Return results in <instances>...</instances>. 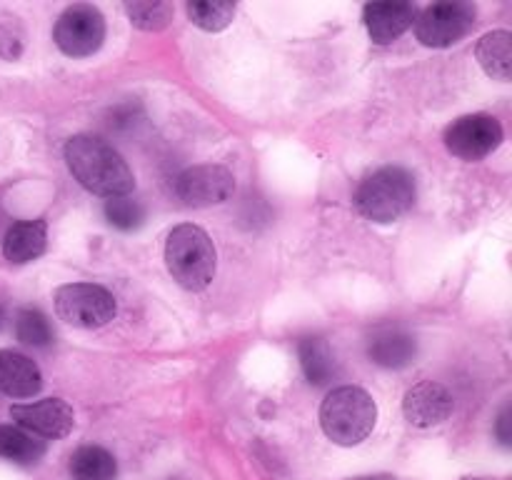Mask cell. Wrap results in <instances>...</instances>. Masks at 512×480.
<instances>
[{
  "label": "cell",
  "instance_id": "6",
  "mask_svg": "<svg viewBox=\"0 0 512 480\" xmlns=\"http://www.w3.org/2000/svg\"><path fill=\"white\" fill-rule=\"evenodd\" d=\"M55 45L70 58L93 55L105 40V20L93 5H70L58 18L53 30Z\"/></svg>",
  "mask_w": 512,
  "mask_h": 480
},
{
  "label": "cell",
  "instance_id": "2",
  "mask_svg": "<svg viewBox=\"0 0 512 480\" xmlns=\"http://www.w3.org/2000/svg\"><path fill=\"white\" fill-rule=\"evenodd\" d=\"M378 420V405L358 385L335 388L320 408V425L333 443L358 445L373 433Z\"/></svg>",
  "mask_w": 512,
  "mask_h": 480
},
{
  "label": "cell",
  "instance_id": "3",
  "mask_svg": "<svg viewBox=\"0 0 512 480\" xmlns=\"http://www.w3.org/2000/svg\"><path fill=\"white\" fill-rule=\"evenodd\" d=\"M165 265L185 290H205L215 275V245L198 225H178L165 243Z\"/></svg>",
  "mask_w": 512,
  "mask_h": 480
},
{
  "label": "cell",
  "instance_id": "4",
  "mask_svg": "<svg viewBox=\"0 0 512 480\" xmlns=\"http://www.w3.org/2000/svg\"><path fill=\"white\" fill-rule=\"evenodd\" d=\"M415 203L413 175L398 165L375 170L373 175L360 183L355 193V205L360 213L375 223H393L400 215L408 213Z\"/></svg>",
  "mask_w": 512,
  "mask_h": 480
},
{
  "label": "cell",
  "instance_id": "9",
  "mask_svg": "<svg viewBox=\"0 0 512 480\" xmlns=\"http://www.w3.org/2000/svg\"><path fill=\"white\" fill-rule=\"evenodd\" d=\"M235 190V178L223 165H195L175 180V195L190 208H208L228 200Z\"/></svg>",
  "mask_w": 512,
  "mask_h": 480
},
{
  "label": "cell",
  "instance_id": "5",
  "mask_svg": "<svg viewBox=\"0 0 512 480\" xmlns=\"http://www.w3.org/2000/svg\"><path fill=\"white\" fill-rule=\"evenodd\" d=\"M55 313L75 328H100L115 318V298L93 283H70L55 290Z\"/></svg>",
  "mask_w": 512,
  "mask_h": 480
},
{
  "label": "cell",
  "instance_id": "1",
  "mask_svg": "<svg viewBox=\"0 0 512 480\" xmlns=\"http://www.w3.org/2000/svg\"><path fill=\"white\" fill-rule=\"evenodd\" d=\"M65 163L85 190L103 198L128 195L135 178L118 150L93 135H75L65 143Z\"/></svg>",
  "mask_w": 512,
  "mask_h": 480
},
{
  "label": "cell",
  "instance_id": "23",
  "mask_svg": "<svg viewBox=\"0 0 512 480\" xmlns=\"http://www.w3.org/2000/svg\"><path fill=\"white\" fill-rule=\"evenodd\" d=\"M130 23L143 30H163L173 18V5L168 3H128L125 5Z\"/></svg>",
  "mask_w": 512,
  "mask_h": 480
},
{
  "label": "cell",
  "instance_id": "13",
  "mask_svg": "<svg viewBox=\"0 0 512 480\" xmlns=\"http://www.w3.org/2000/svg\"><path fill=\"white\" fill-rule=\"evenodd\" d=\"M43 385L40 370L28 355L0 350V393L10 398H33Z\"/></svg>",
  "mask_w": 512,
  "mask_h": 480
},
{
  "label": "cell",
  "instance_id": "8",
  "mask_svg": "<svg viewBox=\"0 0 512 480\" xmlns=\"http://www.w3.org/2000/svg\"><path fill=\"white\" fill-rule=\"evenodd\" d=\"M503 143V125L498 118L485 113L465 115L445 130V145L463 160H480Z\"/></svg>",
  "mask_w": 512,
  "mask_h": 480
},
{
  "label": "cell",
  "instance_id": "17",
  "mask_svg": "<svg viewBox=\"0 0 512 480\" xmlns=\"http://www.w3.org/2000/svg\"><path fill=\"white\" fill-rule=\"evenodd\" d=\"M478 60L485 73L495 80H510L512 65V35L508 30H495L480 38Z\"/></svg>",
  "mask_w": 512,
  "mask_h": 480
},
{
  "label": "cell",
  "instance_id": "14",
  "mask_svg": "<svg viewBox=\"0 0 512 480\" xmlns=\"http://www.w3.org/2000/svg\"><path fill=\"white\" fill-rule=\"evenodd\" d=\"M418 353V345L403 328H380L368 340V355L375 365L383 368H405Z\"/></svg>",
  "mask_w": 512,
  "mask_h": 480
},
{
  "label": "cell",
  "instance_id": "21",
  "mask_svg": "<svg viewBox=\"0 0 512 480\" xmlns=\"http://www.w3.org/2000/svg\"><path fill=\"white\" fill-rule=\"evenodd\" d=\"M235 15L233 3H188V18L193 20L198 28L208 30V33H218V30L228 28L230 20Z\"/></svg>",
  "mask_w": 512,
  "mask_h": 480
},
{
  "label": "cell",
  "instance_id": "12",
  "mask_svg": "<svg viewBox=\"0 0 512 480\" xmlns=\"http://www.w3.org/2000/svg\"><path fill=\"white\" fill-rule=\"evenodd\" d=\"M370 38L378 45L393 43L415 23V5L410 3H370L363 10Z\"/></svg>",
  "mask_w": 512,
  "mask_h": 480
},
{
  "label": "cell",
  "instance_id": "22",
  "mask_svg": "<svg viewBox=\"0 0 512 480\" xmlns=\"http://www.w3.org/2000/svg\"><path fill=\"white\" fill-rule=\"evenodd\" d=\"M105 218L115 228L135 230L143 225L145 208L140 205V200L130 198V195H115V198L105 200Z\"/></svg>",
  "mask_w": 512,
  "mask_h": 480
},
{
  "label": "cell",
  "instance_id": "15",
  "mask_svg": "<svg viewBox=\"0 0 512 480\" xmlns=\"http://www.w3.org/2000/svg\"><path fill=\"white\" fill-rule=\"evenodd\" d=\"M45 240H48V225L43 220H20L5 233L3 255L10 263H28L43 255Z\"/></svg>",
  "mask_w": 512,
  "mask_h": 480
},
{
  "label": "cell",
  "instance_id": "19",
  "mask_svg": "<svg viewBox=\"0 0 512 480\" xmlns=\"http://www.w3.org/2000/svg\"><path fill=\"white\" fill-rule=\"evenodd\" d=\"M300 365L313 385H325L335 378V360L323 338H303L298 345Z\"/></svg>",
  "mask_w": 512,
  "mask_h": 480
},
{
  "label": "cell",
  "instance_id": "20",
  "mask_svg": "<svg viewBox=\"0 0 512 480\" xmlns=\"http://www.w3.org/2000/svg\"><path fill=\"white\" fill-rule=\"evenodd\" d=\"M15 333L18 340L33 348H45L53 340V330H50L48 318L35 308H23L15 318Z\"/></svg>",
  "mask_w": 512,
  "mask_h": 480
},
{
  "label": "cell",
  "instance_id": "11",
  "mask_svg": "<svg viewBox=\"0 0 512 480\" xmlns=\"http://www.w3.org/2000/svg\"><path fill=\"white\" fill-rule=\"evenodd\" d=\"M455 400L445 385L435 380H423L405 393L403 413L418 428H433L453 415Z\"/></svg>",
  "mask_w": 512,
  "mask_h": 480
},
{
  "label": "cell",
  "instance_id": "25",
  "mask_svg": "<svg viewBox=\"0 0 512 480\" xmlns=\"http://www.w3.org/2000/svg\"><path fill=\"white\" fill-rule=\"evenodd\" d=\"M360 480H395L390 475H373V478H360Z\"/></svg>",
  "mask_w": 512,
  "mask_h": 480
},
{
  "label": "cell",
  "instance_id": "18",
  "mask_svg": "<svg viewBox=\"0 0 512 480\" xmlns=\"http://www.w3.org/2000/svg\"><path fill=\"white\" fill-rule=\"evenodd\" d=\"M45 455V443L15 425H0V458L18 465H35Z\"/></svg>",
  "mask_w": 512,
  "mask_h": 480
},
{
  "label": "cell",
  "instance_id": "24",
  "mask_svg": "<svg viewBox=\"0 0 512 480\" xmlns=\"http://www.w3.org/2000/svg\"><path fill=\"white\" fill-rule=\"evenodd\" d=\"M508 423H510V418H508V410H505L503 415H500V420H498V435H500V440H503L505 445L510 443V433H508Z\"/></svg>",
  "mask_w": 512,
  "mask_h": 480
},
{
  "label": "cell",
  "instance_id": "16",
  "mask_svg": "<svg viewBox=\"0 0 512 480\" xmlns=\"http://www.w3.org/2000/svg\"><path fill=\"white\" fill-rule=\"evenodd\" d=\"M70 478L73 480H115L118 463L100 445H83L70 455Z\"/></svg>",
  "mask_w": 512,
  "mask_h": 480
},
{
  "label": "cell",
  "instance_id": "26",
  "mask_svg": "<svg viewBox=\"0 0 512 480\" xmlns=\"http://www.w3.org/2000/svg\"><path fill=\"white\" fill-rule=\"evenodd\" d=\"M0 323H3V310H0Z\"/></svg>",
  "mask_w": 512,
  "mask_h": 480
},
{
  "label": "cell",
  "instance_id": "10",
  "mask_svg": "<svg viewBox=\"0 0 512 480\" xmlns=\"http://www.w3.org/2000/svg\"><path fill=\"white\" fill-rule=\"evenodd\" d=\"M13 420H18L30 435H43V438H65L73 430L75 415L65 400L60 398H45L38 403L28 405H13L10 408Z\"/></svg>",
  "mask_w": 512,
  "mask_h": 480
},
{
  "label": "cell",
  "instance_id": "7",
  "mask_svg": "<svg viewBox=\"0 0 512 480\" xmlns=\"http://www.w3.org/2000/svg\"><path fill=\"white\" fill-rule=\"evenodd\" d=\"M475 8L470 3H435L415 20V35L430 48H448L473 30Z\"/></svg>",
  "mask_w": 512,
  "mask_h": 480
}]
</instances>
